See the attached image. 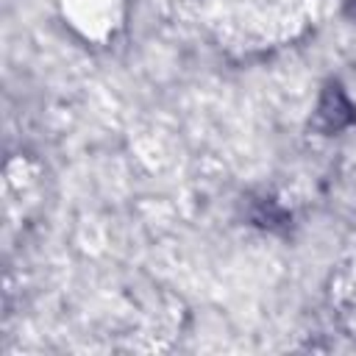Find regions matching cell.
<instances>
[{"instance_id": "1", "label": "cell", "mask_w": 356, "mask_h": 356, "mask_svg": "<svg viewBox=\"0 0 356 356\" xmlns=\"http://www.w3.org/2000/svg\"><path fill=\"white\" fill-rule=\"evenodd\" d=\"M181 19L234 53H261L298 39L320 0H167Z\"/></svg>"}, {"instance_id": "2", "label": "cell", "mask_w": 356, "mask_h": 356, "mask_svg": "<svg viewBox=\"0 0 356 356\" xmlns=\"http://www.w3.org/2000/svg\"><path fill=\"white\" fill-rule=\"evenodd\" d=\"M325 295L337 325L350 337H356V242L331 267Z\"/></svg>"}]
</instances>
